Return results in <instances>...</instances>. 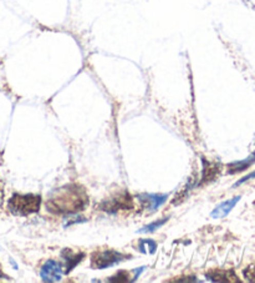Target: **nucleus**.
<instances>
[{"instance_id":"obj_1","label":"nucleus","mask_w":255,"mask_h":283,"mask_svg":"<svg viewBox=\"0 0 255 283\" xmlns=\"http://www.w3.org/2000/svg\"><path fill=\"white\" fill-rule=\"evenodd\" d=\"M89 205V196L84 187L67 185L55 191L46 202V207L55 215H75L84 211Z\"/></svg>"},{"instance_id":"obj_2","label":"nucleus","mask_w":255,"mask_h":283,"mask_svg":"<svg viewBox=\"0 0 255 283\" xmlns=\"http://www.w3.org/2000/svg\"><path fill=\"white\" fill-rule=\"evenodd\" d=\"M42 197L39 194H19L15 193L10 197L8 202L9 211L16 216H28L36 214L40 210Z\"/></svg>"},{"instance_id":"obj_3","label":"nucleus","mask_w":255,"mask_h":283,"mask_svg":"<svg viewBox=\"0 0 255 283\" xmlns=\"http://www.w3.org/2000/svg\"><path fill=\"white\" fill-rule=\"evenodd\" d=\"M126 257H128V256L113 251V250L99 251L92 253V256H91V267L95 268V270H105V268H110L121 263Z\"/></svg>"},{"instance_id":"obj_4","label":"nucleus","mask_w":255,"mask_h":283,"mask_svg":"<svg viewBox=\"0 0 255 283\" xmlns=\"http://www.w3.org/2000/svg\"><path fill=\"white\" fill-rule=\"evenodd\" d=\"M131 208H133V200L128 192L119 193L100 205V210L110 212V214H116L120 210H131Z\"/></svg>"},{"instance_id":"obj_5","label":"nucleus","mask_w":255,"mask_h":283,"mask_svg":"<svg viewBox=\"0 0 255 283\" xmlns=\"http://www.w3.org/2000/svg\"><path fill=\"white\" fill-rule=\"evenodd\" d=\"M40 276L44 282H58L63 277V267L54 259H49L43 264Z\"/></svg>"},{"instance_id":"obj_6","label":"nucleus","mask_w":255,"mask_h":283,"mask_svg":"<svg viewBox=\"0 0 255 283\" xmlns=\"http://www.w3.org/2000/svg\"><path fill=\"white\" fill-rule=\"evenodd\" d=\"M202 162H203V172H202L199 186L210 184L214 180L218 179L219 173H221V165L217 164V162L207 161L206 158H202Z\"/></svg>"},{"instance_id":"obj_7","label":"nucleus","mask_w":255,"mask_h":283,"mask_svg":"<svg viewBox=\"0 0 255 283\" xmlns=\"http://www.w3.org/2000/svg\"><path fill=\"white\" fill-rule=\"evenodd\" d=\"M168 199V194H157V193H146L140 194L139 200L147 207L149 211H156L163 205Z\"/></svg>"},{"instance_id":"obj_8","label":"nucleus","mask_w":255,"mask_h":283,"mask_svg":"<svg viewBox=\"0 0 255 283\" xmlns=\"http://www.w3.org/2000/svg\"><path fill=\"white\" fill-rule=\"evenodd\" d=\"M206 278L213 282H240L238 277L234 273V271L231 270H212L207 273Z\"/></svg>"},{"instance_id":"obj_9","label":"nucleus","mask_w":255,"mask_h":283,"mask_svg":"<svg viewBox=\"0 0 255 283\" xmlns=\"http://www.w3.org/2000/svg\"><path fill=\"white\" fill-rule=\"evenodd\" d=\"M240 199H242V196H236L233 197V199L219 203V205L212 211L210 217H212V219H224V217H227L228 215H229V212L236 207L237 203L240 201Z\"/></svg>"},{"instance_id":"obj_10","label":"nucleus","mask_w":255,"mask_h":283,"mask_svg":"<svg viewBox=\"0 0 255 283\" xmlns=\"http://www.w3.org/2000/svg\"><path fill=\"white\" fill-rule=\"evenodd\" d=\"M84 253H74L71 250L65 249L61 252V257L66 261L65 273H70L84 259Z\"/></svg>"},{"instance_id":"obj_11","label":"nucleus","mask_w":255,"mask_h":283,"mask_svg":"<svg viewBox=\"0 0 255 283\" xmlns=\"http://www.w3.org/2000/svg\"><path fill=\"white\" fill-rule=\"evenodd\" d=\"M255 162V154H253L251 156H249L248 158H245V160L243 161H238V162H233V164H230L229 166H228V172L229 173H237L240 172V171H244L247 170L248 167H250V165H253Z\"/></svg>"},{"instance_id":"obj_12","label":"nucleus","mask_w":255,"mask_h":283,"mask_svg":"<svg viewBox=\"0 0 255 283\" xmlns=\"http://www.w3.org/2000/svg\"><path fill=\"white\" fill-rule=\"evenodd\" d=\"M167 221H168V217H165V219H162V220L154 221V222L149 223V225L140 228L139 231H137V234H151V232H154L156 229L160 228V227H162L163 225H165Z\"/></svg>"},{"instance_id":"obj_13","label":"nucleus","mask_w":255,"mask_h":283,"mask_svg":"<svg viewBox=\"0 0 255 283\" xmlns=\"http://www.w3.org/2000/svg\"><path fill=\"white\" fill-rule=\"evenodd\" d=\"M108 282H121V283H126L128 281V273L126 271H120L117 272L115 276H112L111 278L107 279Z\"/></svg>"},{"instance_id":"obj_14","label":"nucleus","mask_w":255,"mask_h":283,"mask_svg":"<svg viewBox=\"0 0 255 283\" xmlns=\"http://www.w3.org/2000/svg\"><path fill=\"white\" fill-rule=\"evenodd\" d=\"M244 277L249 282H255V264H250L244 270Z\"/></svg>"},{"instance_id":"obj_15","label":"nucleus","mask_w":255,"mask_h":283,"mask_svg":"<svg viewBox=\"0 0 255 283\" xmlns=\"http://www.w3.org/2000/svg\"><path fill=\"white\" fill-rule=\"evenodd\" d=\"M141 243L146 244V246L148 247V252L151 253V255H153V253L156 252V250H157V243L154 242L153 240H142V241H141Z\"/></svg>"},{"instance_id":"obj_16","label":"nucleus","mask_w":255,"mask_h":283,"mask_svg":"<svg viewBox=\"0 0 255 283\" xmlns=\"http://www.w3.org/2000/svg\"><path fill=\"white\" fill-rule=\"evenodd\" d=\"M255 178V171L254 172H251L250 175H248V176H245L244 179H240L238 182H237L236 185H234V187H237V186H239V185H242V184H244L245 181H248V180H250V179H254Z\"/></svg>"},{"instance_id":"obj_17","label":"nucleus","mask_w":255,"mask_h":283,"mask_svg":"<svg viewBox=\"0 0 255 283\" xmlns=\"http://www.w3.org/2000/svg\"><path fill=\"white\" fill-rule=\"evenodd\" d=\"M3 200H4V188H3L2 182H0V206H2Z\"/></svg>"},{"instance_id":"obj_18","label":"nucleus","mask_w":255,"mask_h":283,"mask_svg":"<svg viewBox=\"0 0 255 283\" xmlns=\"http://www.w3.org/2000/svg\"><path fill=\"white\" fill-rule=\"evenodd\" d=\"M0 278H8V277L2 272V270H0Z\"/></svg>"}]
</instances>
